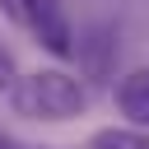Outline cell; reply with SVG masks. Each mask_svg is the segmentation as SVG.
Instances as JSON below:
<instances>
[{
	"label": "cell",
	"mask_w": 149,
	"mask_h": 149,
	"mask_svg": "<svg viewBox=\"0 0 149 149\" xmlns=\"http://www.w3.org/2000/svg\"><path fill=\"white\" fill-rule=\"evenodd\" d=\"M88 107V88L79 84V74L61 70V65H42L19 74L14 84V112L33 116V121H74Z\"/></svg>",
	"instance_id": "1"
},
{
	"label": "cell",
	"mask_w": 149,
	"mask_h": 149,
	"mask_svg": "<svg viewBox=\"0 0 149 149\" xmlns=\"http://www.w3.org/2000/svg\"><path fill=\"white\" fill-rule=\"evenodd\" d=\"M0 9L42 51H51L56 61H70L74 56V23H70V14H65L61 0H0Z\"/></svg>",
	"instance_id": "2"
},
{
	"label": "cell",
	"mask_w": 149,
	"mask_h": 149,
	"mask_svg": "<svg viewBox=\"0 0 149 149\" xmlns=\"http://www.w3.org/2000/svg\"><path fill=\"white\" fill-rule=\"evenodd\" d=\"M116 112L130 126H144L149 130V65L121 74V84H116Z\"/></svg>",
	"instance_id": "3"
},
{
	"label": "cell",
	"mask_w": 149,
	"mask_h": 149,
	"mask_svg": "<svg viewBox=\"0 0 149 149\" xmlns=\"http://www.w3.org/2000/svg\"><path fill=\"white\" fill-rule=\"evenodd\" d=\"M84 149H149V130L144 126H102V130H93L88 135V144Z\"/></svg>",
	"instance_id": "4"
},
{
	"label": "cell",
	"mask_w": 149,
	"mask_h": 149,
	"mask_svg": "<svg viewBox=\"0 0 149 149\" xmlns=\"http://www.w3.org/2000/svg\"><path fill=\"white\" fill-rule=\"evenodd\" d=\"M14 84H19V65H14V56L0 47V93H14Z\"/></svg>",
	"instance_id": "5"
},
{
	"label": "cell",
	"mask_w": 149,
	"mask_h": 149,
	"mask_svg": "<svg viewBox=\"0 0 149 149\" xmlns=\"http://www.w3.org/2000/svg\"><path fill=\"white\" fill-rule=\"evenodd\" d=\"M0 149H23V144H19V140H14L9 130H0Z\"/></svg>",
	"instance_id": "6"
},
{
	"label": "cell",
	"mask_w": 149,
	"mask_h": 149,
	"mask_svg": "<svg viewBox=\"0 0 149 149\" xmlns=\"http://www.w3.org/2000/svg\"><path fill=\"white\" fill-rule=\"evenodd\" d=\"M23 149H28V144H23ZM37 149H47V144H37Z\"/></svg>",
	"instance_id": "7"
}]
</instances>
